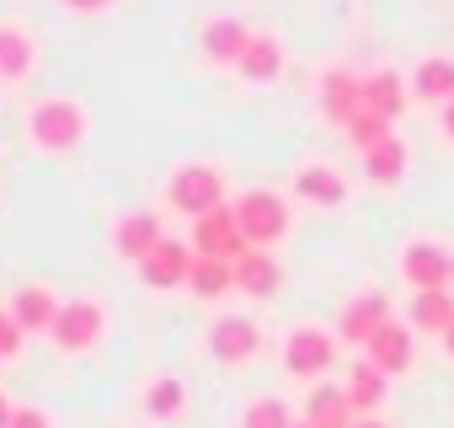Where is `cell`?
<instances>
[{
    "instance_id": "obj_1",
    "label": "cell",
    "mask_w": 454,
    "mask_h": 428,
    "mask_svg": "<svg viewBox=\"0 0 454 428\" xmlns=\"http://www.w3.org/2000/svg\"><path fill=\"white\" fill-rule=\"evenodd\" d=\"M86 134H91V118L75 97H43L27 107V139L43 155H70Z\"/></svg>"
},
{
    "instance_id": "obj_2",
    "label": "cell",
    "mask_w": 454,
    "mask_h": 428,
    "mask_svg": "<svg viewBox=\"0 0 454 428\" xmlns=\"http://www.w3.org/2000/svg\"><path fill=\"white\" fill-rule=\"evenodd\" d=\"M231 209H236V226H241L247 247H268V252H273V247L289 236V226H294L289 198L273 193V187H247Z\"/></svg>"
},
{
    "instance_id": "obj_3",
    "label": "cell",
    "mask_w": 454,
    "mask_h": 428,
    "mask_svg": "<svg viewBox=\"0 0 454 428\" xmlns=\"http://www.w3.org/2000/svg\"><path fill=\"white\" fill-rule=\"evenodd\" d=\"M166 203L176 209V214H208V209H219L224 203V177H219V166H208V161H187V166H176L171 171V182H166Z\"/></svg>"
},
{
    "instance_id": "obj_4",
    "label": "cell",
    "mask_w": 454,
    "mask_h": 428,
    "mask_svg": "<svg viewBox=\"0 0 454 428\" xmlns=\"http://www.w3.org/2000/svg\"><path fill=\"white\" fill-rule=\"evenodd\" d=\"M102 332H107V305L102 300H65L54 327H49L59 353H86V348H97Z\"/></svg>"
},
{
    "instance_id": "obj_5",
    "label": "cell",
    "mask_w": 454,
    "mask_h": 428,
    "mask_svg": "<svg viewBox=\"0 0 454 428\" xmlns=\"http://www.w3.org/2000/svg\"><path fill=\"white\" fill-rule=\"evenodd\" d=\"M192 252L198 258H224V263H236L247 252V236L236 226V209L231 203H219V209H208V214L192 220Z\"/></svg>"
},
{
    "instance_id": "obj_6",
    "label": "cell",
    "mask_w": 454,
    "mask_h": 428,
    "mask_svg": "<svg viewBox=\"0 0 454 428\" xmlns=\"http://www.w3.org/2000/svg\"><path fill=\"white\" fill-rule=\"evenodd\" d=\"M316 102H321V118H326V123L348 129V123H353V113L364 107V75H358V70H348V65L321 70V75H316Z\"/></svg>"
},
{
    "instance_id": "obj_7",
    "label": "cell",
    "mask_w": 454,
    "mask_h": 428,
    "mask_svg": "<svg viewBox=\"0 0 454 428\" xmlns=\"http://www.w3.org/2000/svg\"><path fill=\"white\" fill-rule=\"evenodd\" d=\"M284 364H289V375H300V380H321V375L337 364V337L321 332V327H294L289 343H284Z\"/></svg>"
},
{
    "instance_id": "obj_8",
    "label": "cell",
    "mask_w": 454,
    "mask_h": 428,
    "mask_svg": "<svg viewBox=\"0 0 454 428\" xmlns=\"http://www.w3.org/2000/svg\"><path fill=\"white\" fill-rule=\"evenodd\" d=\"M401 279L411 289H449L454 279V258L438 242H406L401 247Z\"/></svg>"
},
{
    "instance_id": "obj_9",
    "label": "cell",
    "mask_w": 454,
    "mask_h": 428,
    "mask_svg": "<svg viewBox=\"0 0 454 428\" xmlns=\"http://www.w3.org/2000/svg\"><path fill=\"white\" fill-rule=\"evenodd\" d=\"M38 75V38L22 22H0V86H27Z\"/></svg>"
},
{
    "instance_id": "obj_10",
    "label": "cell",
    "mask_w": 454,
    "mask_h": 428,
    "mask_svg": "<svg viewBox=\"0 0 454 428\" xmlns=\"http://www.w3.org/2000/svg\"><path fill=\"white\" fill-rule=\"evenodd\" d=\"M257 348H262V332L252 316H219L208 327V353L219 364H247V359H257Z\"/></svg>"
},
{
    "instance_id": "obj_11",
    "label": "cell",
    "mask_w": 454,
    "mask_h": 428,
    "mask_svg": "<svg viewBox=\"0 0 454 428\" xmlns=\"http://www.w3.org/2000/svg\"><path fill=\"white\" fill-rule=\"evenodd\" d=\"M187 273H192V247H187V242H176V236H160V242H155V252L139 263V279H145L150 289H182V284H187Z\"/></svg>"
},
{
    "instance_id": "obj_12",
    "label": "cell",
    "mask_w": 454,
    "mask_h": 428,
    "mask_svg": "<svg viewBox=\"0 0 454 428\" xmlns=\"http://www.w3.org/2000/svg\"><path fill=\"white\" fill-rule=\"evenodd\" d=\"M198 44H203V59L236 65L247 54V44H252V28H247V17H208L198 28Z\"/></svg>"
},
{
    "instance_id": "obj_13",
    "label": "cell",
    "mask_w": 454,
    "mask_h": 428,
    "mask_svg": "<svg viewBox=\"0 0 454 428\" xmlns=\"http://www.w3.org/2000/svg\"><path fill=\"white\" fill-rule=\"evenodd\" d=\"M284 70H289V54H284V44H278L273 33H252L247 54L236 59V75H241V81H252V86H273Z\"/></svg>"
},
{
    "instance_id": "obj_14",
    "label": "cell",
    "mask_w": 454,
    "mask_h": 428,
    "mask_svg": "<svg viewBox=\"0 0 454 428\" xmlns=\"http://www.w3.org/2000/svg\"><path fill=\"white\" fill-rule=\"evenodd\" d=\"M364 353H369V364L374 369H385V375H406L411 369V359H417V343H411V327H401V321H385L369 343H364Z\"/></svg>"
},
{
    "instance_id": "obj_15",
    "label": "cell",
    "mask_w": 454,
    "mask_h": 428,
    "mask_svg": "<svg viewBox=\"0 0 454 428\" xmlns=\"http://www.w3.org/2000/svg\"><path fill=\"white\" fill-rule=\"evenodd\" d=\"M278 284H284V268H278V258H273L268 247H247V252L236 258V289H241V295L268 300V295H278Z\"/></svg>"
},
{
    "instance_id": "obj_16",
    "label": "cell",
    "mask_w": 454,
    "mask_h": 428,
    "mask_svg": "<svg viewBox=\"0 0 454 428\" xmlns=\"http://www.w3.org/2000/svg\"><path fill=\"white\" fill-rule=\"evenodd\" d=\"M390 321V305H385V295H353L348 305H342V321H337V337L342 343H353V348H364L380 327Z\"/></svg>"
},
{
    "instance_id": "obj_17",
    "label": "cell",
    "mask_w": 454,
    "mask_h": 428,
    "mask_svg": "<svg viewBox=\"0 0 454 428\" xmlns=\"http://www.w3.org/2000/svg\"><path fill=\"white\" fill-rule=\"evenodd\" d=\"M294 198H305L316 209H337L348 198V177L337 166H326V161H310V166L294 171Z\"/></svg>"
},
{
    "instance_id": "obj_18",
    "label": "cell",
    "mask_w": 454,
    "mask_h": 428,
    "mask_svg": "<svg viewBox=\"0 0 454 428\" xmlns=\"http://www.w3.org/2000/svg\"><path fill=\"white\" fill-rule=\"evenodd\" d=\"M411 97L427 107H443L454 97V54H422L411 65Z\"/></svg>"
},
{
    "instance_id": "obj_19",
    "label": "cell",
    "mask_w": 454,
    "mask_h": 428,
    "mask_svg": "<svg viewBox=\"0 0 454 428\" xmlns=\"http://www.w3.org/2000/svg\"><path fill=\"white\" fill-rule=\"evenodd\" d=\"M166 231H160V220L150 209H134V214H123L118 220V231H113V247H118V258H129V263H145L150 252H155V242H160Z\"/></svg>"
},
{
    "instance_id": "obj_20",
    "label": "cell",
    "mask_w": 454,
    "mask_h": 428,
    "mask_svg": "<svg viewBox=\"0 0 454 428\" xmlns=\"http://www.w3.org/2000/svg\"><path fill=\"white\" fill-rule=\"evenodd\" d=\"M364 113H380L385 123H395L406 113V75L401 70H369L364 75Z\"/></svg>"
},
{
    "instance_id": "obj_21",
    "label": "cell",
    "mask_w": 454,
    "mask_h": 428,
    "mask_svg": "<svg viewBox=\"0 0 454 428\" xmlns=\"http://www.w3.org/2000/svg\"><path fill=\"white\" fill-rule=\"evenodd\" d=\"M364 177H369L374 187H395V182L406 177V139H401V134H385L380 145H369V150H364Z\"/></svg>"
},
{
    "instance_id": "obj_22",
    "label": "cell",
    "mask_w": 454,
    "mask_h": 428,
    "mask_svg": "<svg viewBox=\"0 0 454 428\" xmlns=\"http://www.w3.org/2000/svg\"><path fill=\"white\" fill-rule=\"evenodd\" d=\"M305 423L310 428H353L358 417H353V401H348L342 385H316L305 396Z\"/></svg>"
},
{
    "instance_id": "obj_23",
    "label": "cell",
    "mask_w": 454,
    "mask_h": 428,
    "mask_svg": "<svg viewBox=\"0 0 454 428\" xmlns=\"http://www.w3.org/2000/svg\"><path fill=\"white\" fill-rule=\"evenodd\" d=\"M12 316H17V327H22V332H49V327H54V316H59V300H54L43 284H22V289H17V300H12Z\"/></svg>"
},
{
    "instance_id": "obj_24",
    "label": "cell",
    "mask_w": 454,
    "mask_h": 428,
    "mask_svg": "<svg viewBox=\"0 0 454 428\" xmlns=\"http://www.w3.org/2000/svg\"><path fill=\"white\" fill-rule=\"evenodd\" d=\"M187 289H192L198 300H219V295H231V289H236V263H224V258H198V252H192Z\"/></svg>"
},
{
    "instance_id": "obj_25",
    "label": "cell",
    "mask_w": 454,
    "mask_h": 428,
    "mask_svg": "<svg viewBox=\"0 0 454 428\" xmlns=\"http://www.w3.org/2000/svg\"><path fill=\"white\" fill-rule=\"evenodd\" d=\"M385 380H390L385 369H374L369 359H358V364H353V375H348V385H342V391H348V401H353V412H364V417H369V412L385 401Z\"/></svg>"
},
{
    "instance_id": "obj_26",
    "label": "cell",
    "mask_w": 454,
    "mask_h": 428,
    "mask_svg": "<svg viewBox=\"0 0 454 428\" xmlns=\"http://www.w3.org/2000/svg\"><path fill=\"white\" fill-rule=\"evenodd\" d=\"M449 316H454L449 289H417V300H411V311H406V321H411L417 332H443Z\"/></svg>"
},
{
    "instance_id": "obj_27",
    "label": "cell",
    "mask_w": 454,
    "mask_h": 428,
    "mask_svg": "<svg viewBox=\"0 0 454 428\" xmlns=\"http://www.w3.org/2000/svg\"><path fill=\"white\" fill-rule=\"evenodd\" d=\"M241 428H294V417H289V407H284L278 396H257V401L247 407Z\"/></svg>"
},
{
    "instance_id": "obj_28",
    "label": "cell",
    "mask_w": 454,
    "mask_h": 428,
    "mask_svg": "<svg viewBox=\"0 0 454 428\" xmlns=\"http://www.w3.org/2000/svg\"><path fill=\"white\" fill-rule=\"evenodd\" d=\"M385 134H395V129H390V123H385L380 113H364V107H358V113H353V123H348V139L358 145V155H364L369 145H380Z\"/></svg>"
},
{
    "instance_id": "obj_29",
    "label": "cell",
    "mask_w": 454,
    "mask_h": 428,
    "mask_svg": "<svg viewBox=\"0 0 454 428\" xmlns=\"http://www.w3.org/2000/svg\"><path fill=\"white\" fill-rule=\"evenodd\" d=\"M145 412L150 417H176L182 412V380H155L145 391Z\"/></svg>"
},
{
    "instance_id": "obj_30",
    "label": "cell",
    "mask_w": 454,
    "mask_h": 428,
    "mask_svg": "<svg viewBox=\"0 0 454 428\" xmlns=\"http://www.w3.org/2000/svg\"><path fill=\"white\" fill-rule=\"evenodd\" d=\"M22 337H27V332L17 327V316H12V311H0V359H12V353L22 348Z\"/></svg>"
},
{
    "instance_id": "obj_31",
    "label": "cell",
    "mask_w": 454,
    "mask_h": 428,
    "mask_svg": "<svg viewBox=\"0 0 454 428\" xmlns=\"http://www.w3.org/2000/svg\"><path fill=\"white\" fill-rule=\"evenodd\" d=\"M59 12H70V17H102V12H113L118 0H54Z\"/></svg>"
},
{
    "instance_id": "obj_32",
    "label": "cell",
    "mask_w": 454,
    "mask_h": 428,
    "mask_svg": "<svg viewBox=\"0 0 454 428\" xmlns=\"http://www.w3.org/2000/svg\"><path fill=\"white\" fill-rule=\"evenodd\" d=\"M12 428H49L43 407H12Z\"/></svg>"
},
{
    "instance_id": "obj_33",
    "label": "cell",
    "mask_w": 454,
    "mask_h": 428,
    "mask_svg": "<svg viewBox=\"0 0 454 428\" xmlns=\"http://www.w3.org/2000/svg\"><path fill=\"white\" fill-rule=\"evenodd\" d=\"M438 134H443V139L454 145V97H449V102L438 107Z\"/></svg>"
},
{
    "instance_id": "obj_34",
    "label": "cell",
    "mask_w": 454,
    "mask_h": 428,
    "mask_svg": "<svg viewBox=\"0 0 454 428\" xmlns=\"http://www.w3.org/2000/svg\"><path fill=\"white\" fill-rule=\"evenodd\" d=\"M438 337H443V348H449V359H454V316H449V327H443Z\"/></svg>"
},
{
    "instance_id": "obj_35",
    "label": "cell",
    "mask_w": 454,
    "mask_h": 428,
    "mask_svg": "<svg viewBox=\"0 0 454 428\" xmlns=\"http://www.w3.org/2000/svg\"><path fill=\"white\" fill-rule=\"evenodd\" d=\"M0 428H12V407H6V396H0Z\"/></svg>"
},
{
    "instance_id": "obj_36",
    "label": "cell",
    "mask_w": 454,
    "mask_h": 428,
    "mask_svg": "<svg viewBox=\"0 0 454 428\" xmlns=\"http://www.w3.org/2000/svg\"><path fill=\"white\" fill-rule=\"evenodd\" d=\"M353 428H385V423H380V417H358Z\"/></svg>"
},
{
    "instance_id": "obj_37",
    "label": "cell",
    "mask_w": 454,
    "mask_h": 428,
    "mask_svg": "<svg viewBox=\"0 0 454 428\" xmlns=\"http://www.w3.org/2000/svg\"><path fill=\"white\" fill-rule=\"evenodd\" d=\"M294 428H310V423H294Z\"/></svg>"
}]
</instances>
